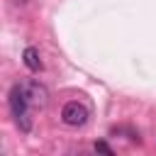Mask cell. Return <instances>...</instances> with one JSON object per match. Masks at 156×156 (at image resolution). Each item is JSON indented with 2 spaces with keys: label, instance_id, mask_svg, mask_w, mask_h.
Here are the masks:
<instances>
[{
  "label": "cell",
  "instance_id": "cell-2",
  "mask_svg": "<svg viewBox=\"0 0 156 156\" xmlns=\"http://www.w3.org/2000/svg\"><path fill=\"white\" fill-rule=\"evenodd\" d=\"M61 119H63L68 127H80V124H85V119H88V107H85L83 102H78V100H71V102L63 105Z\"/></svg>",
  "mask_w": 156,
  "mask_h": 156
},
{
  "label": "cell",
  "instance_id": "cell-4",
  "mask_svg": "<svg viewBox=\"0 0 156 156\" xmlns=\"http://www.w3.org/2000/svg\"><path fill=\"white\" fill-rule=\"evenodd\" d=\"M22 61H24V66L29 68V71H41V58H39V51L34 49V46H27L24 49V54H22Z\"/></svg>",
  "mask_w": 156,
  "mask_h": 156
},
{
  "label": "cell",
  "instance_id": "cell-5",
  "mask_svg": "<svg viewBox=\"0 0 156 156\" xmlns=\"http://www.w3.org/2000/svg\"><path fill=\"white\" fill-rule=\"evenodd\" d=\"M95 151H100V154H107V156H112V149L105 144V141H95Z\"/></svg>",
  "mask_w": 156,
  "mask_h": 156
},
{
  "label": "cell",
  "instance_id": "cell-3",
  "mask_svg": "<svg viewBox=\"0 0 156 156\" xmlns=\"http://www.w3.org/2000/svg\"><path fill=\"white\" fill-rule=\"evenodd\" d=\"M20 88H22V95L27 98L29 107H44V105H46L49 93H46V88H44L41 83H37V80H27V83H20Z\"/></svg>",
  "mask_w": 156,
  "mask_h": 156
},
{
  "label": "cell",
  "instance_id": "cell-1",
  "mask_svg": "<svg viewBox=\"0 0 156 156\" xmlns=\"http://www.w3.org/2000/svg\"><path fill=\"white\" fill-rule=\"evenodd\" d=\"M10 110H12V117H15L17 127H20L22 132H29V129H32L29 102H27V98L22 95V88H20V85H12V90H10Z\"/></svg>",
  "mask_w": 156,
  "mask_h": 156
}]
</instances>
